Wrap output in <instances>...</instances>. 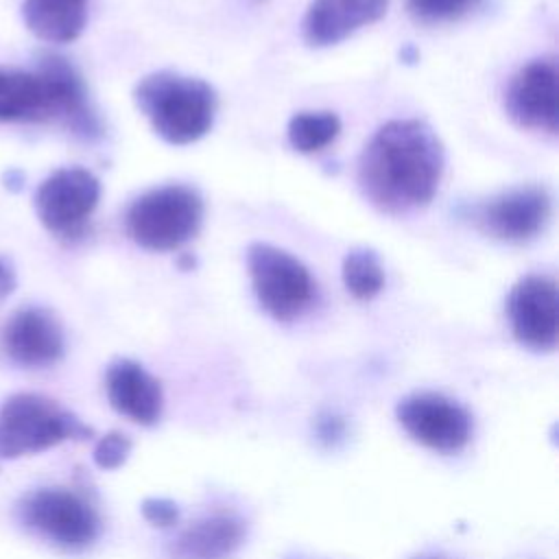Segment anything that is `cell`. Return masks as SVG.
<instances>
[{"instance_id": "1", "label": "cell", "mask_w": 559, "mask_h": 559, "mask_svg": "<svg viewBox=\"0 0 559 559\" xmlns=\"http://www.w3.org/2000/svg\"><path fill=\"white\" fill-rule=\"evenodd\" d=\"M443 144L421 120L384 122L358 159V186L384 214H406L432 201L443 177Z\"/></svg>"}, {"instance_id": "2", "label": "cell", "mask_w": 559, "mask_h": 559, "mask_svg": "<svg viewBox=\"0 0 559 559\" xmlns=\"http://www.w3.org/2000/svg\"><path fill=\"white\" fill-rule=\"evenodd\" d=\"M133 100L153 131L175 146L201 140L212 129L218 107L210 83L173 70L142 76L133 90Z\"/></svg>"}, {"instance_id": "3", "label": "cell", "mask_w": 559, "mask_h": 559, "mask_svg": "<svg viewBox=\"0 0 559 559\" xmlns=\"http://www.w3.org/2000/svg\"><path fill=\"white\" fill-rule=\"evenodd\" d=\"M92 435L72 411L41 393H15L0 406V459L37 454Z\"/></svg>"}, {"instance_id": "4", "label": "cell", "mask_w": 559, "mask_h": 559, "mask_svg": "<svg viewBox=\"0 0 559 559\" xmlns=\"http://www.w3.org/2000/svg\"><path fill=\"white\" fill-rule=\"evenodd\" d=\"M201 221V194L186 183H166L133 199L124 214V229L146 251H175L197 236Z\"/></svg>"}, {"instance_id": "5", "label": "cell", "mask_w": 559, "mask_h": 559, "mask_svg": "<svg viewBox=\"0 0 559 559\" xmlns=\"http://www.w3.org/2000/svg\"><path fill=\"white\" fill-rule=\"evenodd\" d=\"M20 522L52 546L81 552L100 535L96 509L76 491L66 487H39L28 491L17 504Z\"/></svg>"}, {"instance_id": "6", "label": "cell", "mask_w": 559, "mask_h": 559, "mask_svg": "<svg viewBox=\"0 0 559 559\" xmlns=\"http://www.w3.org/2000/svg\"><path fill=\"white\" fill-rule=\"evenodd\" d=\"M247 269L258 304L275 321H293L312 306L314 280L288 251L269 242H251L247 247Z\"/></svg>"}, {"instance_id": "7", "label": "cell", "mask_w": 559, "mask_h": 559, "mask_svg": "<svg viewBox=\"0 0 559 559\" xmlns=\"http://www.w3.org/2000/svg\"><path fill=\"white\" fill-rule=\"evenodd\" d=\"M100 199V181L85 168L70 166L50 173L35 192L41 225L59 238L83 234Z\"/></svg>"}, {"instance_id": "8", "label": "cell", "mask_w": 559, "mask_h": 559, "mask_svg": "<svg viewBox=\"0 0 559 559\" xmlns=\"http://www.w3.org/2000/svg\"><path fill=\"white\" fill-rule=\"evenodd\" d=\"M552 199L544 186H518L472 207V223L487 236L522 245L539 236L550 221Z\"/></svg>"}, {"instance_id": "9", "label": "cell", "mask_w": 559, "mask_h": 559, "mask_svg": "<svg viewBox=\"0 0 559 559\" xmlns=\"http://www.w3.org/2000/svg\"><path fill=\"white\" fill-rule=\"evenodd\" d=\"M395 415L400 426L408 432V437L432 452L454 454L469 443V413L461 404L441 393H411L404 400H400Z\"/></svg>"}, {"instance_id": "10", "label": "cell", "mask_w": 559, "mask_h": 559, "mask_svg": "<svg viewBox=\"0 0 559 559\" xmlns=\"http://www.w3.org/2000/svg\"><path fill=\"white\" fill-rule=\"evenodd\" d=\"M507 317L522 347L552 352L559 338L557 282L539 273L518 280L507 299Z\"/></svg>"}, {"instance_id": "11", "label": "cell", "mask_w": 559, "mask_h": 559, "mask_svg": "<svg viewBox=\"0 0 559 559\" xmlns=\"http://www.w3.org/2000/svg\"><path fill=\"white\" fill-rule=\"evenodd\" d=\"M557 83L559 66L557 57H537L524 63L509 81L504 92V109L511 120L531 131L557 133Z\"/></svg>"}, {"instance_id": "12", "label": "cell", "mask_w": 559, "mask_h": 559, "mask_svg": "<svg viewBox=\"0 0 559 559\" xmlns=\"http://www.w3.org/2000/svg\"><path fill=\"white\" fill-rule=\"evenodd\" d=\"M35 70L48 87L52 116L85 140L98 138L103 133V127L94 107L90 105L85 83L76 68L61 55L41 52Z\"/></svg>"}, {"instance_id": "13", "label": "cell", "mask_w": 559, "mask_h": 559, "mask_svg": "<svg viewBox=\"0 0 559 559\" xmlns=\"http://www.w3.org/2000/svg\"><path fill=\"white\" fill-rule=\"evenodd\" d=\"M2 347L7 356L22 367L41 369L55 365L66 349L59 321L44 308L17 310L2 330Z\"/></svg>"}, {"instance_id": "14", "label": "cell", "mask_w": 559, "mask_h": 559, "mask_svg": "<svg viewBox=\"0 0 559 559\" xmlns=\"http://www.w3.org/2000/svg\"><path fill=\"white\" fill-rule=\"evenodd\" d=\"M389 0H312L301 20V35L310 48L341 44L356 31L378 22Z\"/></svg>"}, {"instance_id": "15", "label": "cell", "mask_w": 559, "mask_h": 559, "mask_svg": "<svg viewBox=\"0 0 559 559\" xmlns=\"http://www.w3.org/2000/svg\"><path fill=\"white\" fill-rule=\"evenodd\" d=\"M105 389L109 404L131 421L151 426L162 417V384L140 362L131 358L114 360L105 373Z\"/></svg>"}, {"instance_id": "16", "label": "cell", "mask_w": 559, "mask_h": 559, "mask_svg": "<svg viewBox=\"0 0 559 559\" xmlns=\"http://www.w3.org/2000/svg\"><path fill=\"white\" fill-rule=\"evenodd\" d=\"M245 520L231 511L207 513L181 528L168 544L170 559H229L245 542Z\"/></svg>"}, {"instance_id": "17", "label": "cell", "mask_w": 559, "mask_h": 559, "mask_svg": "<svg viewBox=\"0 0 559 559\" xmlns=\"http://www.w3.org/2000/svg\"><path fill=\"white\" fill-rule=\"evenodd\" d=\"M48 87L37 70L0 68V122L52 120Z\"/></svg>"}, {"instance_id": "18", "label": "cell", "mask_w": 559, "mask_h": 559, "mask_svg": "<svg viewBox=\"0 0 559 559\" xmlns=\"http://www.w3.org/2000/svg\"><path fill=\"white\" fill-rule=\"evenodd\" d=\"M22 15L33 35L50 44L74 41L87 20V0H24Z\"/></svg>"}, {"instance_id": "19", "label": "cell", "mask_w": 559, "mask_h": 559, "mask_svg": "<svg viewBox=\"0 0 559 559\" xmlns=\"http://www.w3.org/2000/svg\"><path fill=\"white\" fill-rule=\"evenodd\" d=\"M288 142L297 153L310 155L336 140L341 118L334 111H297L288 120Z\"/></svg>"}, {"instance_id": "20", "label": "cell", "mask_w": 559, "mask_h": 559, "mask_svg": "<svg viewBox=\"0 0 559 559\" xmlns=\"http://www.w3.org/2000/svg\"><path fill=\"white\" fill-rule=\"evenodd\" d=\"M343 284L347 293L360 301L373 299L384 286V269L373 249L354 247L343 258Z\"/></svg>"}, {"instance_id": "21", "label": "cell", "mask_w": 559, "mask_h": 559, "mask_svg": "<svg viewBox=\"0 0 559 559\" xmlns=\"http://www.w3.org/2000/svg\"><path fill=\"white\" fill-rule=\"evenodd\" d=\"M483 0H406V9L419 24L456 22L480 7Z\"/></svg>"}, {"instance_id": "22", "label": "cell", "mask_w": 559, "mask_h": 559, "mask_svg": "<svg viewBox=\"0 0 559 559\" xmlns=\"http://www.w3.org/2000/svg\"><path fill=\"white\" fill-rule=\"evenodd\" d=\"M131 454V439L124 432H107L96 441L94 448V463L100 469H116L120 467Z\"/></svg>"}, {"instance_id": "23", "label": "cell", "mask_w": 559, "mask_h": 559, "mask_svg": "<svg viewBox=\"0 0 559 559\" xmlns=\"http://www.w3.org/2000/svg\"><path fill=\"white\" fill-rule=\"evenodd\" d=\"M140 511L146 522H151L153 526H162V528L173 526L179 520V507L168 498H146V500H142Z\"/></svg>"}, {"instance_id": "24", "label": "cell", "mask_w": 559, "mask_h": 559, "mask_svg": "<svg viewBox=\"0 0 559 559\" xmlns=\"http://www.w3.org/2000/svg\"><path fill=\"white\" fill-rule=\"evenodd\" d=\"M15 269H13V262L0 253V299L11 295L13 288H15Z\"/></svg>"}, {"instance_id": "25", "label": "cell", "mask_w": 559, "mask_h": 559, "mask_svg": "<svg viewBox=\"0 0 559 559\" xmlns=\"http://www.w3.org/2000/svg\"><path fill=\"white\" fill-rule=\"evenodd\" d=\"M22 173L20 170H9L7 175H4V181H7V188H11V190H20V186H22Z\"/></svg>"}, {"instance_id": "26", "label": "cell", "mask_w": 559, "mask_h": 559, "mask_svg": "<svg viewBox=\"0 0 559 559\" xmlns=\"http://www.w3.org/2000/svg\"><path fill=\"white\" fill-rule=\"evenodd\" d=\"M253 2H266V0H253Z\"/></svg>"}]
</instances>
